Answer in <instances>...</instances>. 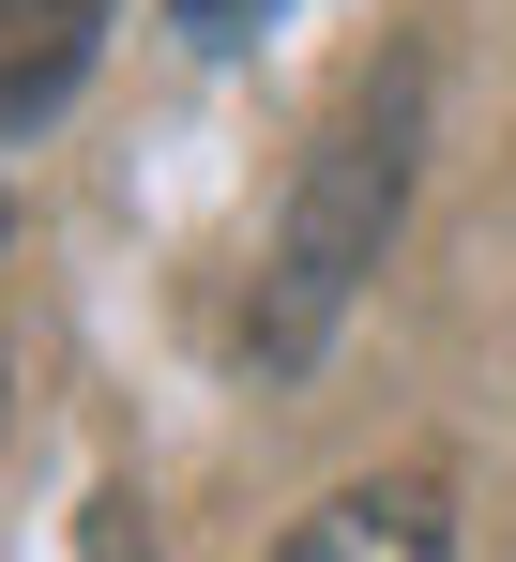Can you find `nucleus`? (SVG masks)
I'll use <instances>...</instances> for the list:
<instances>
[{
    "instance_id": "5",
    "label": "nucleus",
    "mask_w": 516,
    "mask_h": 562,
    "mask_svg": "<svg viewBox=\"0 0 516 562\" xmlns=\"http://www.w3.org/2000/svg\"><path fill=\"white\" fill-rule=\"evenodd\" d=\"M122 517H137V502H91V562H153L137 532H122Z\"/></svg>"
},
{
    "instance_id": "1",
    "label": "nucleus",
    "mask_w": 516,
    "mask_h": 562,
    "mask_svg": "<svg viewBox=\"0 0 516 562\" xmlns=\"http://www.w3.org/2000/svg\"><path fill=\"white\" fill-rule=\"evenodd\" d=\"M411 122H426V77H411V61L349 77L335 137L304 153L289 244H273V274H258V319H244L258 366H319V335L349 319V289L380 274V244H395V213H411Z\"/></svg>"
},
{
    "instance_id": "3",
    "label": "nucleus",
    "mask_w": 516,
    "mask_h": 562,
    "mask_svg": "<svg viewBox=\"0 0 516 562\" xmlns=\"http://www.w3.org/2000/svg\"><path fill=\"white\" fill-rule=\"evenodd\" d=\"M91 46H106V0H0V137L77 92Z\"/></svg>"
},
{
    "instance_id": "2",
    "label": "nucleus",
    "mask_w": 516,
    "mask_h": 562,
    "mask_svg": "<svg viewBox=\"0 0 516 562\" xmlns=\"http://www.w3.org/2000/svg\"><path fill=\"white\" fill-rule=\"evenodd\" d=\"M273 562H456V532H440V486L395 471V486H335Z\"/></svg>"
},
{
    "instance_id": "4",
    "label": "nucleus",
    "mask_w": 516,
    "mask_h": 562,
    "mask_svg": "<svg viewBox=\"0 0 516 562\" xmlns=\"http://www.w3.org/2000/svg\"><path fill=\"white\" fill-rule=\"evenodd\" d=\"M182 31H198V46H244V31H273V15H289V0H168Z\"/></svg>"
},
{
    "instance_id": "6",
    "label": "nucleus",
    "mask_w": 516,
    "mask_h": 562,
    "mask_svg": "<svg viewBox=\"0 0 516 562\" xmlns=\"http://www.w3.org/2000/svg\"><path fill=\"white\" fill-rule=\"evenodd\" d=\"M0 244H15V213H0Z\"/></svg>"
}]
</instances>
